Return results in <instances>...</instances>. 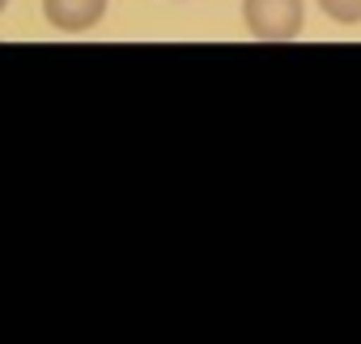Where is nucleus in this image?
Returning a JSON list of instances; mask_svg holds the SVG:
<instances>
[{"label":"nucleus","instance_id":"nucleus-1","mask_svg":"<svg viewBox=\"0 0 361 344\" xmlns=\"http://www.w3.org/2000/svg\"><path fill=\"white\" fill-rule=\"evenodd\" d=\"M243 22L259 43H293L306 26V0H243Z\"/></svg>","mask_w":361,"mask_h":344},{"label":"nucleus","instance_id":"nucleus-2","mask_svg":"<svg viewBox=\"0 0 361 344\" xmlns=\"http://www.w3.org/2000/svg\"><path fill=\"white\" fill-rule=\"evenodd\" d=\"M111 0H43V18L60 35H85L106 18Z\"/></svg>","mask_w":361,"mask_h":344},{"label":"nucleus","instance_id":"nucleus-3","mask_svg":"<svg viewBox=\"0 0 361 344\" xmlns=\"http://www.w3.org/2000/svg\"><path fill=\"white\" fill-rule=\"evenodd\" d=\"M319 9L340 26H361V0H319Z\"/></svg>","mask_w":361,"mask_h":344},{"label":"nucleus","instance_id":"nucleus-4","mask_svg":"<svg viewBox=\"0 0 361 344\" xmlns=\"http://www.w3.org/2000/svg\"><path fill=\"white\" fill-rule=\"evenodd\" d=\"M5 9H9V0H0V13H5Z\"/></svg>","mask_w":361,"mask_h":344}]
</instances>
